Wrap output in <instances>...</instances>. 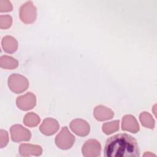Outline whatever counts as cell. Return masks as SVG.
I'll return each mask as SVG.
<instances>
[{"instance_id":"1","label":"cell","mask_w":157,"mask_h":157,"mask_svg":"<svg viewBox=\"0 0 157 157\" xmlns=\"http://www.w3.org/2000/svg\"><path fill=\"white\" fill-rule=\"evenodd\" d=\"M104 154L105 157H139L140 150L134 137L120 133L107 140Z\"/></svg>"},{"instance_id":"2","label":"cell","mask_w":157,"mask_h":157,"mask_svg":"<svg viewBox=\"0 0 157 157\" xmlns=\"http://www.w3.org/2000/svg\"><path fill=\"white\" fill-rule=\"evenodd\" d=\"M8 86L12 92L19 94L28 89L29 82L25 77L20 74H13L8 78Z\"/></svg>"},{"instance_id":"3","label":"cell","mask_w":157,"mask_h":157,"mask_svg":"<svg viewBox=\"0 0 157 157\" xmlns=\"http://www.w3.org/2000/svg\"><path fill=\"white\" fill-rule=\"evenodd\" d=\"M75 140V137L70 132L67 127L64 126L56 136L55 144L62 150H68L73 146Z\"/></svg>"},{"instance_id":"4","label":"cell","mask_w":157,"mask_h":157,"mask_svg":"<svg viewBox=\"0 0 157 157\" xmlns=\"http://www.w3.org/2000/svg\"><path fill=\"white\" fill-rule=\"evenodd\" d=\"M19 17L21 21L25 24H30L35 21L37 10L31 1H28L21 6L19 11Z\"/></svg>"},{"instance_id":"5","label":"cell","mask_w":157,"mask_h":157,"mask_svg":"<svg viewBox=\"0 0 157 157\" xmlns=\"http://www.w3.org/2000/svg\"><path fill=\"white\" fill-rule=\"evenodd\" d=\"M11 139L15 142L29 141L31 137V133L26 128L20 124H15L10 129Z\"/></svg>"},{"instance_id":"6","label":"cell","mask_w":157,"mask_h":157,"mask_svg":"<svg viewBox=\"0 0 157 157\" xmlns=\"http://www.w3.org/2000/svg\"><path fill=\"white\" fill-rule=\"evenodd\" d=\"M82 152L85 157H96L101 155V145L96 139H89L83 144Z\"/></svg>"},{"instance_id":"7","label":"cell","mask_w":157,"mask_h":157,"mask_svg":"<svg viewBox=\"0 0 157 157\" xmlns=\"http://www.w3.org/2000/svg\"><path fill=\"white\" fill-rule=\"evenodd\" d=\"M16 104L22 110L26 111L32 109L36 104V96L31 92H28L23 95L17 97Z\"/></svg>"},{"instance_id":"8","label":"cell","mask_w":157,"mask_h":157,"mask_svg":"<svg viewBox=\"0 0 157 157\" xmlns=\"http://www.w3.org/2000/svg\"><path fill=\"white\" fill-rule=\"evenodd\" d=\"M70 128L76 135L85 137L89 134L90 126L89 124L82 119H75L70 123Z\"/></svg>"},{"instance_id":"9","label":"cell","mask_w":157,"mask_h":157,"mask_svg":"<svg viewBox=\"0 0 157 157\" xmlns=\"http://www.w3.org/2000/svg\"><path fill=\"white\" fill-rule=\"evenodd\" d=\"M59 128L58 122L53 118H46L39 126L40 131L45 136H52L56 133Z\"/></svg>"},{"instance_id":"10","label":"cell","mask_w":157,"mask_h":157,"mask_svg":"<svg viewBox=\"0 0 157 157\" xmlns=\"http://www.w3.org/2000/svg\"><path fill=\"white\" fill-rule=\"evenodd\" d=\"M19 153L23 156H40L42 153V148L38 145L22 144L19 147Z\"/></svg>"},{"instance_id":"11","label":"cell","mask_w":157,"mask_h":157,"mask_svg":"<svg viewBox=\"0 0 157 157\" xmlns=\"http://www.w3.org/2000/svg\"><path fill=\"white\" fill-rule=\"evenodd\" d=\"M121 129L123 131L136 133L139 131V125L134 116L132 115H124L122 118Z\"/></svg>"},{"instance_id":"12","label":"cell","mask_w":157,"mask_h":157,"mask_svg":"<svg viewBox=\"0 0 157 157\" xmlns=\"http://www.w3.org/2000/svg\"><path fill=\"white\" fill-rule=\"evenodd\" d=\"M93 115L98 121H102L112 119L114 116V113L109 108L100 105L94 108Z\"/></svg>"},{"instance_id":"13","label":"cell","mask_w":157,"mask_h":157,"mask_svg":"<svg viewBox=\"0 0 157 157\" xmlns=\"http://www.w3.org/2000/svg\"><path fill=\"white\" fill-rule=\"evenodd\" d=\"M2 47L4 51L8 53L15 52L18 48V42L17 40L10 36L4 37L1 42Z\"/></svg>"},{"instance_id":"14","label":"cell","mask_w":157,"mask_h":157,"mask_svg":"<svg viewBox=\"0 0 157 157\" xmlns=\"http://www.w3.org/2000/svg\"><path fill=\"white\" fill-rule=\"evenodd\" d=\"M18 66V61L12 56L3 55L0 58V66L5 69H15Z\"/></svg>"},{"instance_id":"15","label":"cell","mask_w":157,"mask_h":157,"mask_svg":"<svg viewBox=\"0 0 157 157\" xmlns=\"http://www.w3.org/2000/svg\"><path fill=\"white\" fill-rule=\"evenodd\" d=\"M40 121V117L34 112H29L26 113L23 118V123L25 125L30 128L37 126Z\"/></svg>"},{"instance_id":"16","label":"cell","mask_w":157,"mask_h":157,"mask_svg":"<svg viewBox=\"0 0 157 157\" xmlns=\"http://www.w3.org/2000/svg\"><path fill=\"white\" fill-rule=\"evenodd\" d=\"M139 119L142 126L149 129L155 128V120L151 114L147 112H142L139 115Z\"/></svg>"},{"instance_id":"17","label":"cell","mask_w":157,"mask_h":157,"mask_svg":"<svg viewBox=\"0 0 157 157\" xmlns=\"http://www.w3.org/2000/svg\"><path fill=\"white\" fill-rule=\"evenodd\" d=\"M119 120H115L113 121L105 123L102 125L103 132L107 135L111 134L119 129Z\"/></svg>"},{"instance_id":"18","label":"cell","mask_w":157,"mask_h":157,"mask_svg":"<svg viewBox=\"0 0 157 157\" xmlns=\"http://www.w3.org/2000/svg\"><path fill=\"white\" fill-rule=\"evenodd\" d=\"M12 23V18L9 15L0 16V28L6 29L9 28Z\"/></svg>"},{"instance_id":"19","label":"cell","mask_w":157,"mask_h":157,"mask_svg":"<svg viewBox=\"0 0 157 157\" xmlns=\"http://www.w3.org/2000/svg\"><path fill=\"white\" fill-rule=\"evenodd\" d=\"M13 9L11 2L7 0L0 1V12H10Z\"/></svg>"},{"instance_id":"20","label":"cell","mask_w":157,"mask_h":157,"mask_svg":"<svg viewBox=\"0 0 157 157\" xmlns=\"http://www.w3.org/2000/svg\"><path fill=\"white\" fill-rule=\"evenodd\" d=\"M9 142V136L8 133L4 129H1L0 131V147L3 148L7 145Z\"/></svg>"},{"instance_id":"21","label":"cell","mask_w":157,"mask_h":157,"mask_svg":"<svg viewBox=\"0 0 157 157\" xmlns=\"http://www.w3.org/2000/svg\"><path fill=\"white\" fill-rule=\"evenodd\" d=\"M155 156V155H154V154H152V153H150L149 152H148V153H145L144 155V156Z\"/></svg>"}]
</instances>
